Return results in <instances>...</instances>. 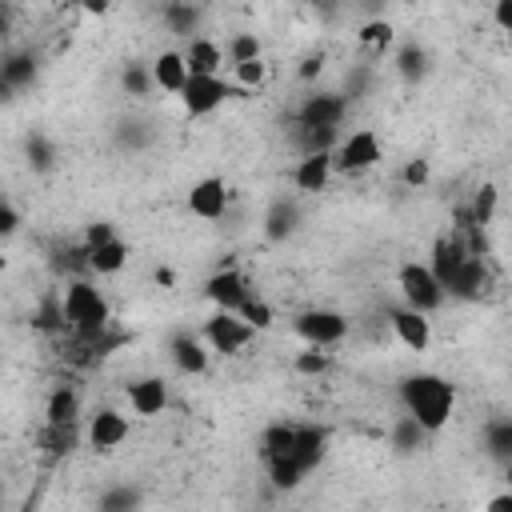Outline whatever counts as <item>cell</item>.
I'll return each instance as SVG.
<instances>
[{
    "label": "cell",
    "instance_id": "obj_1",
    "mask_svg": "<svg viewBox=\"0 0 512 512\" xmlns=\"http://www.w3.org/2000/svg\"><path fill=\"white\" fill-rule=\"evenodd\" d=\"M400 404L432 436V432H440L452 420L456 388L444 376H436V372H412V376L400 380Z\"/></svg>",
    "mask_w": 512,
    "mask_h": 512
},
{
    "label": "cell",
    "instance_id": "obj_2",
    "mask_svg": "<svg viewBox=\"0 0 512 512\" xmlns=\"http://www.w3.org/2000/svg\"><path fill=\"white\" fill-rule=\"evenodd\" d=\"M60 308H64V324L72 328L76 340H88L92 344L108 328V300L88 280H68L64 284V296H60Z\"/></svg>",
    "mask_w": 512,
    "mask_h": 512
},
{
    "label": "cell",
    "instance_id": "obj_3",
    "mask_svg": "<svg viewBox=\"0 0 512 512\" xmlns=\"http://www.w3.org/2000/svg\"><path fill=\"white\" fill-rule=\"evenodd\" d=\"M396 284H400V300H404V308H412V312H420V316H432V312L444 304V288H440V280L432 276L428 264L408 260V264L400 268Z\"/></svg>",
    "mask_w": 512,
    "mask_h": 512
},
{
    "label": "cell",
    "instance_id": "obj_4",
    "mask_svg": "<svg viewBox=\"0 0 512 512\" xmlns=\"http://www.w3.org/2000/svg\"><path fill=\"white\" fill-rule=\"evenodd\" d=\"M292 332L308 344V348H332L348 336V316L336 308H308L292 320Z\"/></svg>",
    "mask_w": 512,
    "mask_h": 512
},
{
    "label": "cell",
    "instance_id": "obj_5",
    "mask_svg": "<svg viewBox=\"0 0 512 512\" xmlns=\"http://www.w3.org/2000/svg\"><path fill=\"white\" fill-rule=\"evenodd\" d=\"M380 156H384L380 136H376L372 128H356V132H348V136L340 140V148L332 152V164H336L340 172L352 176V172H368V168H376Z\"/></svg>",
    "mask_w": 512,
    "mask_h": 512
},
{
    "label": "cell",
    "instance_id": "obj_6",
    "mask_svg": "<svg viewBox=\"0 0 512 512\" xmlns=\"http://www.w3.org/2000/svg\"><path fill=\"white\" fill-rule=\"evenodd\" d=\"M344 112H348V104H344L340 92H312V96L300 100L296 124L300 128H316V132H336L340 120H344Z\"/></svg>",
    "mask_w": 512,
    "mask_h": 512
},
{
    "label": "cell",
    "instance_id": "obj_7",
    "mask_svg": "<svg viewBox=\"0 0 512 512\" xmlns=\"http://www.w3.org/2000/svg\"><path fill=\"white\" fill-rule=\"evenodd\" d=\"M248 340H252V328L236 312H212L204 320V344L212 352H220V356H236Z\"/></svg>",
    "mask_w": 512,
    "mask_h": 512
},
{
    "label": "cell",
    "instance_id": "obj_8",
    "mask_svg": "<svg viewBox=\"0 0 512 512\" xmlns=\"http://www.w3.org/2000/svg\"><path fill=\"white\" fill-rule=\"evenodd\" d=\"M228 96H232V84H228L224 76H192V80L184 84V92H180V104H184L188 116H208V112H216Z\"/></svg>",
    "mask_w": 512,
    "mask_h": 512
},
{
    "label": "cell",
    "instance_id": "obj_9",
    "mask_svg": "<svg viewBox=\"0 0 512 512\" xmlns=\"http://www.w3.org/2000/svg\"><path fill=\"white\" fill-rule=\"evenodd\" d=\"M204 296L216 304V312H236L240 316V308L248 304L252 288H248V280L236 268H220V272H212L204 280Z\"/></svg>",
    "mask_w": 512,
    "mask_h": 512
},
{
    "label": "cell",
    "instance_id": "obj_10",
    "mask_svg": "<svg viewBox=\"0 0 512 512\" xmlns=\"http://www.w3.org/2000/svg\"><path fill=\"white\" fill-rule=\"evenodd\" d=\"M128 440V416L120 408H96L88 420V444L96 452H112Z\"/></svg>",
    "mask_w": 512,
    "mask_h": 512
},
{
    "label": "cell",
    "instance_id": "obj_11",
    "mask_svg": "<svg viewBox=\"0 0 512 512\" xmlns=\"http://www.w3.org/2000/svg\"><path fill=\"white\" fill-rule=\"evenodd\" d=\"M228 208V184L220 176H204L188 188V212L200 220H220Z\"/></svg>",
    "mask_w": 512,
    "mask_h": 512
},
{
    "label": "cell",
    "instance_id": "obj_12",
    "mask_svg": "<svg viewBox=\"0 0 512 512\" xmlns=\"http://www.w3.org/2000/svg\"><path fill=\"white\" fill-rule=\"evenodd\" d=\"M488 288H492V272H488L484 256H468V260L460 264V272L448 280L444 292H448L452 300H480Z\"/></svg>",
    "mask_w": 512,
    "mask_h": 512
},
{
    "label": "cell",
    "instance_id": "obj_13",
    "mask_svg": "<svg viewBox=\"0 0 512 512\" xmlns=\"http://www.w3.org/2000/svg\"><path fill=\"white\" fill-rule=\"evenodd\" d=\"M388 324H392L396 340H400L408 352H424V348L432 344V320L420 316V312H412V308H404V304L388 312Z\"/></svg>",
    "mask_w": 512,
    "mask_h": 512
},
{
    "label": "cell",
    "instance_id": "obj_14",
    "mask_svg": "<svg viewBox=\"0 0 512 512\" xmlns=\"http://www.w3.org/2000/svg\"><path fill=\"white\" fill-rule=\"evenodd\" d=\"M472 252L464 248V240L460 236H436L432 240V260H428V268H432V276L440 280V288H448V280L460 272V264L468 260ZM448 296V292H444Z\"/></svg>",
    "mask_w": 512,
    "mask_h": 512
},
{
    "label": "cell",
    "instance_id": "obj_15",
    "mask_svg": "<svg viewBox=\"0 0 512 512\" xmlns=\"http://www.w3.org/2000/svg\"><path fill=\"white\" fill-rule=\"evenodd\" d=\"M208 344H204V336H192V332H184V336H176L172 344H168V356H172V364L184 372V376H204L208 372Z\"/></svg>",
    "mask_w": 512,
    "mask_h": 512
},
{
    "label": "cell",
    "instance_id": "obj_16",
    "mask_svg": "<svg viewBox=\"0 0 512 512\" xmlns=\"http://www.w3.org/2000/svg\"><path fill=\"white\" fill-rule=\"evenodd\" d=\"M168 404V384L160 376H140L128 384V408L136 416H160Z\"/></svg>",
    "mask_w": 512,
    "mask_h": 512
},
{
    "label": "cell",
    "instance_id": "obj_17",
    "mask_svg": "<svg viewBox=\"0 0 512 512\" xmlns=\"http://www.w3.org/2000/svg\"><path fill=\"white\" fill-rule=\"evenodd\" d=\"M152 80H156V88H160V92L180 96V92H184V84L192 80V76H188V64H184V52L164 48V52L152 60Z\"/></svg>",
    "mask_w": 512,
    "mask_h": 512
},
{
    "label": "cell",
    "instance_id": "obj_18",
    "mask_svg": "<svg viewBox=\"0 0 512 512\" xmlns=\"http://www.w3.org/2000/svg\"><path fill=\"white\" fill-rule=\"evenodd\" d=\"M336 164H332V152H316V156H300V164L292 168V184L300 192H324L328 180H332Z\"/></svg>",
    "mask_w": 512,
    "mask_h": 512
},
{
    "label": "cell",
    "instance_id": "obj_19",
    "mask_svg": "<svg viewBox=\"0 0 512 512\" xmlns=\"http://www.w3.org/2000/svg\"><path fill=\"white\" fill-rule=\"evenodd\" d=\"M296 228H300V204H296V200H288V196L272 200V204H268V212H264V240L284 244Z\"/></svg>",
    "mask_w": 512,
    "mask_h": 512
},
{
    "label": "cell",
    "instance_id": "obj_20",
    "mask_svg": "<svg viewBox=\"0 0 512 512\" xmlns=\"http://www.w3.org/2000/svg\"><path fill=\"white\" fill-rule=\"evenodd\" d=\"M184 64H188V76H220L224 48L208 36H192L188 48H184Z\"/></svg>",
    "mask_w": 512,
    "mask_h": 512
},
{
    "label": "cell",
    "instance_id": "obj_21",
    "mask_svg": "<svg viewBox=\"0 0 512 512\" xmlns=\"http://www.w3.org/2000/svg\"><path fill=\"white\" fill-rule=\"evenodd\" d=\"M328 452V432L320 424H296V448H292V460L304 468V476L324 460Z\"/></svg>",
    "mask_w": 512,
    "mask_h": 512
},
{
    "label": "cell",
    "instance_id": "obj_22",
    "mask_svg": "<svg viewBox=\"0 0 512 512\" xmlns=\"http://www.w3.org/2000/svg\"><path fill=\"white\" fill-rule=\"evenodd\" d=\"M0 84H4V92L32 88V84H36V56H32V52H4Z\"/></svg>",
    "mask_w": 512,
    "mask_h": 512
},
{
    "label": "cell",
    "instance_id": "obj_23",
    "mask_svg": "<svg viewBox=\"0 0 512 512\" xmlns=\"http://www.w3.org/2000/svg\"><path fill=\"white\" fill-rule=\"evenodd\" d=\"M292 448H296V424L276 420V424H268L260 432V456H264V464H272L280 456H292Z\"/></svg>",
    "mask_w": 512,
    "mask_h": 512
},
{
    "label": "cell",
    "instance_id": "obj_24",
    "mask_svg": "<svg viewBox=\"0 0 512 512\" xmlns=\"http://www.w3.org/2000/svg\"><path fill=\"white\" fill-rule=\"evenodd\" d=\"M80 416V392L72 384H60L48 392V404H44V420L48 424H76Z\"/></svg>",
    "mask_w": 512,
    "mask_h": 512
},
{
    "label": "cell",
    "instance_id": "obj_25",
    "mask_svg": "<svg viewBox=\"0 0 512 512\" xmlns=\"http://www.w3.org/2000/svg\"><path fill=\"white\" fill-rule=\"evenodd\" d=\"M396 76L404 80V84H416V80H424L428 76V52H424V44H416V40H404L400 48H396Z\"/></svg>",
    "mask_w": 512,
    "mask_h": 512
},
{
    "label": "cell",
    "instance_id": "obj_26",
    "mask_svg": "<svg viewBox=\"0 0 512 512\" xmlns=\"http://www.w3.org/2000/svg\"><path fill=\"white\" fill-rule=\"evenodd\" d=\"M140 504H144V492L136 484H112L100 492L96 512H140Z\"/></svg>",
    "mask_w": 512,
    "mask_h": 512
},
{
    "label": "cell",
    "instance_id": "obj_27",
    "mask_svg": "<svg viewBox=\"0 0 512 512\" xmlns=\"http://www.w3.org/2000/svg\"><path fill=\"white\" fill-rule=\"evenodd\" d=\"M124 264H128V244L124 240H112V244L88 252V272H96V276H116Z\"/></svg>",
    "mask_w": 512,
    "mask_h": 512
},
{
    "label": "cell",
    "instance_id": "obj_28",
    "mask_svg": "<svg viewBox=\"0 0 512 512\" xmlns=\"http://www.w3.org/2000/svg\"><path fill=\"white\" fill-rule=\"evenodd\" d=\"M120 88L132 96V100H148L156 92V80H152V64H140V60H128L124 72H120Z\"/></svg>",
    "mask_w": 512,
    "mask_h": 512
},
{
    "label": "cell",
    "instance_id": "obj_29",
    "mask_svg": "<svg viewBox=\"0 0 512 512\" xmlns=\"http://www.w3.org/2000/svg\"><path fill=\"white\" fill-rule=\"evenodd\" d=\"M496 204H500V192H496V184H480L476 188V196H472V204H468V228H488L492 224V216H496Z\"/></svg>",
    "mask_w": 512,
    "mask_h": 512
},
{
    "label": "cell",
    "instance_id": "obj_30",
    "mask_svg": "<svg viewBox=\"0 0 512 512\" xmlns=\"http://www.w3.org/2000/svg\"><path fill=\"white\" fill-rule=\"evenodd\" d=\"M164 24H168V32H176V36H192L196 28H200V20H204V8H196V4H164Z\"/></svg>",
    "mask_w": 512,
    "mask_h": 512
},
{
    "label": "cell",
    "instance_id": "obj_31",
    "mask_svg": "<svg viewBox=\"0 0 512 512\" xmlns=\"http://www.w3.org/2000/svg\"><path fill=\"white\" fill-rule=\"evenodd\" d=\"M484 452L500 464L512 460V420H492L484 424Z\"/></svg>",
    "mask_w": 512,
    "mask_h": 512
},
{
    "label": "cell",
    "instance_id": "obj_32",
    "mask_svg": "<svg viewBox=\"0 0 512 512\" xmlns=\"http://www.w3.org/2000/svg\"><path fill=\"white\" fill-rule=\"evenodd\" d=\"M424 436H428V432H424L408 412L392 420V448H396V452H404V456H408V452H416V448L424 444Z\"/></svg>",
    "mask_w": 512,
    "mask_h": 512
},
{
    "label": "cell",
    "instance_id": "obj_33",
    "mask_svg": "<svg viewBox=\"0 0 512 512\" xmlns=\"http://www.w3.org/2000/svg\"><path fill=\"white\" fill-rule=\"evenodd\" d=\"M224 60L236 68V64H248V60H264L260 56V36L256 32H236L228 44H224Z\"/></svg>",
    "mask_w": 512,
    "mask_h": 512
},
{
    "label": "cell",
    "instance_id": "obj_34",
    "mask_svg": "<svg viewBox=\"0 0 512 512\" xmlns=\"http://www.w3.org/2000/svg\"><path fill=\"white\" fill-rule=\"evenodd\" d=\"M24 156H28L32 172H52V168H56V144H52L48 136H40V132H32V136H28Z\"/></svg>",
    "mask_w": 512,
    "mask_h": 512
},
{
    "label": "cell",
    "instance_id": "obj_35",
    "mask_svg": "<svg viewBox=\"0 0 512 512\" xmlns=\"http://www.w3.org/2000/svg\"><path fill=\"white\" fill-rule=\"evenodd\" d=\"M268 480H272V488L292 492V488L304 480V468H300L292 456H280V460H272V464H268Z\"/></svg>",
    "mask_w": 512,
    "mask_h": 512
},
{
    "label": "cell",
    "instance_id": "obj_36",
    "mask_svg": "<svg viewBox=\"0 0 512 512\" xmlns=\"http://www.w3.org/2000/svg\"><path fill=\"white\" fill-rule=\"evenodd\" d=\"M356 40H360L364 48H376V52H384V48H392V40H396V28H392L388 20H368V24L356 32Z\"/></svg>",
    "mask_w": 512,
    "mask_h": 512
},
{
    "label": "cell",
    "instance_id": "obj_37",
    "mask_svg": "<svg viewBox=\"0 0 512 512\" xmlns=\"http://www.w3.org/2000/svg\"><path fill=\"white\" fill-rule=\"evenodd\" d=\"M240 320H244L252 332H264V328H272L276 312H272V304H268V300H260V296L252 292V296H248V304L240 308Z\"/></svg>",
    "mask_w": 512,
    "mask_h": 512
},
{
    "label": "cell",
    "instance_id": "obj_38",
    "mask_svg": "<svg viewBox=\"0 0 512 512\" xmlns=\"http://www.w3.org/2000/svg\"><path fill=\"white\" fill-rule=\"evenodd\" d=\"M292 368H296V376H324L332 368V356H328V348H304V352H296Z\"/></svg>",
    "mask_w": 512,
    "mask_h": 512
},
{
    "label": "cell",
    "instance_id": "obj_39",
    "mask_svg": "<svg viewBox=\"0 0 512 512\" xmlns=\"http://www.w3.org/2000/svg\"><path fill=\"white\" fill-rule=\"evenodd\" d=\"M264 76H268V64H264V60H248V64H236V68H232V80H236L240 88H260Z\"/></svg>",
    "mask_w": 512,
    "mask_h": 512
},
{
    "label": "cell",
    "instance_id": "obj_40",
    "mask_svg": "<svg viewBox=\"0 0 512 512\" xmlns=\"http://www.w3.org/2000/svg\"><path fill=\"white\" fill-rule=\"evenodd\" d=\"M112 240H120V236H116V228H112L108 220H96V224L84 228V248H88V252H92V248H104V244H112Z\"/></svg>",
    "mask_w": 512,
    "mask_h": 512
},
{
    "label": "cell",
    "instance_id": "obj_41",
    "mask_svg": "<svg viewBox=\"0 0 512 512\" xmlns=\"http://www.w3.org/2000/svg\"><path fill=\"white\" fill-rule=\"evenodd\" d=\"M400 180H404L408 188H424V184L432 180L428 160H420V156H416V160H408V164H404V172H400Z\"/></svg>",
    "mask_w": 512,
    "mask_h": 512
},
{
    "label": "cell",
    "instance_id": "obj_42",
    "mask_svg": "<svg viewBox=\"0 0 512 512\" xmlns=\"http://www.w3.org/2000/svg\"><path fill=\"white\" fill-rule=\"evenodd\" d=\"M16 232H20V208H16L12 200H4V204H0V236L12 240Z\"/></svg>",
    "mask_w": 512,
    "mask_h": 512
},
{
    "label": "cell",
    "instance_id": "obj_43",
    "mask_svg": "<svg viewBox=\"0 0 512 512\" xmlns=\"http://www.w3.org/2000/svg\"><path fill=\"white\" fill-rule=\"evenodd\" d=\"M320 72H324V56H304V60H300V72H296V76H300V80H316Z\"/></svg>",
    "mask_w": 512,
    "mask_h": 512
},
{
    "label": "cell",
    "instance_id": "obj_44",
    "mask_svg": "<svg viewBox=\"0 0 512 512\" xmlns=\"http://www.w3.org/2000/svg\"><path fill=\"white\" fill-rule=\"evenodd\" d=\"M492 20H496L504 32H512V0H500V4L492 8Z\"/></svg>",
    "mask_w": 512,
    "mask_h": 512
},
{
    "label": "cell",
    "instance_id": "obj_45",
    "mask_svg": "<svg viewBox=\"0 0 512 512\" xmlns=\"http://www.w3.org/2000/svg\"><path fill=\"white\" fill-rule=\"evenodd\" d=\"M484 512H512V492L504 488V492H496V496H488V504H484Z\"/></svg>",
    "mask_w": 512,
    "mask_h": 512
},
{
    "label": "cell",
    "instance_id": "obj_46",
    "mask_svg": "<svg viewBox=\"0 0 512 512\" xmlns=\"http://www.w3.org/2000/svg\"><path fill=\"white\" fill-rule=\"evenodd\" d=\"M84 12H88V16H104V12H108V4H104V0H88V4H84Z\"/></svg>",
    "mask_w": 512,
    "mask_h": 512
},
{
    "label": "cell",
    "instance_id": "obj_47",
    "mask_svg": "<svg viewBox=\"0 0 512 512\" xmlns=\"http://www.w3.org/2000/svg\"><path fill=\"white\" fill-rule=\"evenodd\" d=\"M504 480H508V492H512V460L504 464Z\"/></svg>",
    "mask_w": 512,
    "mask_h": 512
}]
</instances>
